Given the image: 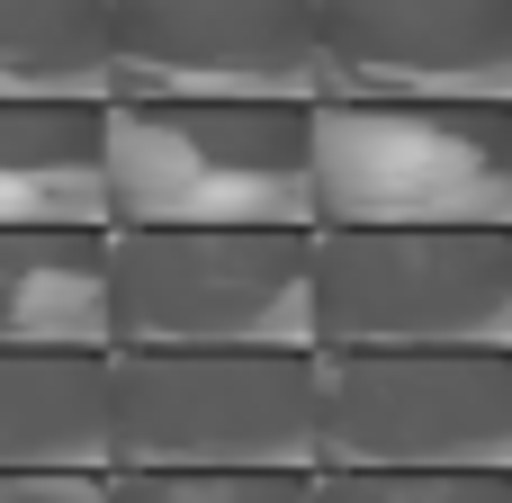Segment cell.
I'll list each match as a JSON object with an SVG mask.
<instances>
[{"instance_id": "52a82bcc", "label": "cell", "mask_w": 512, "mask_h": 503, "mask_svg": "<svg viewBox=\"0 0 512 503\" xmlns=\"http://www.w3.org/2000/svg\"><path fill=\"white\" fill-rule=\"evenodd\" d=\"M108 99H324L315 0H108Z\"/></svg>"}, {"instance_id": "8fae6325", "label": "cell", "mask_w": 512, "mask_h": 503, "mask_svg": "<svg viewBox=\"0 0 512 503\" xmlns=\"http://www.w3.org/2000/svg\"><path fill=\"white\" fill-rule=\"evenodd\" d=\"M117 243L108 225H0V342L108 351Z\"/></svg>"}, {"instance_id": "9a60e30c", "label": "cell", "mask_w": 512, "mask_h": 503, "mask_svg": "<svg viewBox=\"0 0 512 503\" xmlns=\"http://www.w3.org/2000/svg\"><path fill=\"white\" fill-rule=\"evenodd\" d=\"M0 503H108V468H0Z\"/></svg>"}, {"instance_id": "9c48e42d", "label": "cell", "mask_w": 512, "mask_h": 503, "mask_svg": "<svg viewBox=\"0 0 512 503\" xmlns=\"http://www.w3.org/2000/svg\"><path fill=\"white\" fill-rule=\"evenodd\" d=\"M0 225H108V99H0Z\"/></svg>"}, {"instance_id": "30bf717a", "label": "cell", "mask_w": 512, "mask_h": 503, "mask_svg": "<svg viewBox=\"0 0 512 503\" xmlns=\"http://www.w3.org/2000/svg\"><path fill=\"white\" fill-rule=\"evenodd\" d=\"M0 468H108V351L0 342Z\"/></svg>"}, {"instance_id": "4fadbf2b", "label": "cell", "mask_w": 512, "mask_h": 503, "mask_svg": "<svg viewBox=\"0 0 512 503\" xmlns=\"http://www.w3.org/2000/svg\"><path fill=\"white\" fill-rule=\"evenodd\" d=\"M108 503H315V468H108Z\"/></svg>"}, {"instance_id": "5bb4252c", "label": "cell", "mask_w": 512, "mask_h": 503, "mask_svg": "<svg viewBox=\"0 0 512 503\" xmlns=\"http://www.w3.org/2000/svg\"><path fill=\"white\" fill-rule=\"evenodd\" d=\"M315 503H512V468H315Z\"/></svg>"}, {"instance_id": "7c38bea8", "label": "cell", "mask_w": 512, "mask_h": 503, "mask_svg": "<svg viewBox=\"0 0 512 503\" xmlns=\"http://www.w3.org/2000/svg\"><path fill=\"white\" fill-rule=\"evenodd\" d=\"M0 99H108V0H0Z\"/></svg>"}, {"instance_id": "3957f363", "label": "cell", "mask_w": 512, "mask_h": 503, "mask_svg": "<svg viewBox=\"0 0 512 503\" xmlns=\"http://www.w3.org/2000/svg\"><path fill=\"white\" fill-rule=\"evenodd\" d=\"M315 225H512V99H315Z\"/></svg>"}, {"instance_id": "5b68a950", "label": "cell", "mask_w": 512, "mask_h": 503, "mask_svg": "<svg viewBox=\"0 0 512 503\" xmlns=\"http://www.w3.org/2000/svg\"><path fill=\"white\" fill-rule=\"evenodd\" d=\"M315 468H512L504 342L315 351Z\"/></svg>"}, {"instance_id": "6da1fadb", "label": "cell", "mask_w": 512, "mask_h": 503, "mask_svg": "<svg viewBox=\"0 0 512 503\" xmlns=\"http://www.w3.org/2000/svg\"><path fill=\"white\" fill-rule=\"evenodd\" d=\"M315 99H108L117 225H315Z\"/></svg>"}, {"instance_id": "8992f818", "label": "cell", "mask_w": 512, "mask_h": 503, "mask_svg": "<svg viewBox=\"0 0 512 503\" xmlns=\"http://www.w3.org/2000/svg\"><path fill=\"white\" fill-rule=\"evenodd\" d=\"M504 342L512 225H315V351Z\"/></svg>"}, {"instance_id": "277c9868", "label": "cell", "mask_w": 512, "mask_h": 503, "mask_svg": "<svg viewBox=\"0 0 512 503\" xmlns=\"http://www.w3.org/2000/svg\"><path fill=\"white\" fill-rule=\"evenodd\" d=\"M108 342H288L315 351V225H117Z\"/></svg>"}, {"instance_id": "7a4b0ae2", "label": "cell", "mask_w": 512, "mask_h": 503, "mask_svg": "<svg viewBox=\"0 0 512 503\" xmlns=\"http://www.w3.org/2000/svg\"><path fill=\"white\" fill-rule=\"evenodd\" d=\"M108 468H315V351L108 342Z\"/></svg>"}, {"instance_id": "ba28073f", "label": "cell", "mask_w": 512, "mask_h": 503, "mask_svg": "<svg viewBox=\"0 0 512 503\" xmlns=\"http://www.w3.org/2000/svg\"><path fill=\"white\" fill-rule=\"evenodd\" d=\"M324 99H512V0H315Z\"/></svg>"}]
</instances>
